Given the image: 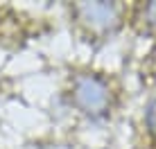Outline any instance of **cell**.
<instances>
[{"instance_id":"cell-3","label":"cell","mask_w":156,"mask_h":149,"mask_svg":"<svg viewBox=\"0 0 156 149\" xmlns=\"http://www.w3.org/2000/svg\"><path fill=\"white\" fill-rule=\"evenodd\" d=\"M145 124H147L149 133L156 136V97L149 102V106L145 109Z\"/></svg>"},{"instance_id":"cell-4","label":"cell","mask_w":156,"mask_h":149,"mask_svg":"<svg viewBox=\"0 0 156 149\" xmlns=\"http://www.w3.org/2000/svg\"><path fill=\"white\" fill-rule=\"evenodd\" d=\"M145 20H147L149 25H156V2H149L147 7H145Z\"/></svg>"},{"instance_id":"cell-1","label":"cell","mask_w":156,"mask_h":149,"mask_svg":"<svg viewBox=\"0 0 156 149\" xmlns=\"http://www.w3.org/2000/svg\"><path fill=\"white\" fill-rule=\"evenodd\" d=\"M75 104L88 115H102L106 113L111 102V93H109V84L98 74H79L75 81L73 90Z\"/></svg>"},{"instance_id":"cell-2","label":"cell","mask_w":156,"mask_h":149,"mask_svg":"<svg viewBox=\"0 0 156 149\" xmlns=\"http://www.w3.org/2000/svg\"><path fill=\"white\" fill-rule=\"evenodd\" d=\"M77 14L95 32H111L120 25V7L113 2H86L77 7Z\"/></svg>"}]
</instances>
